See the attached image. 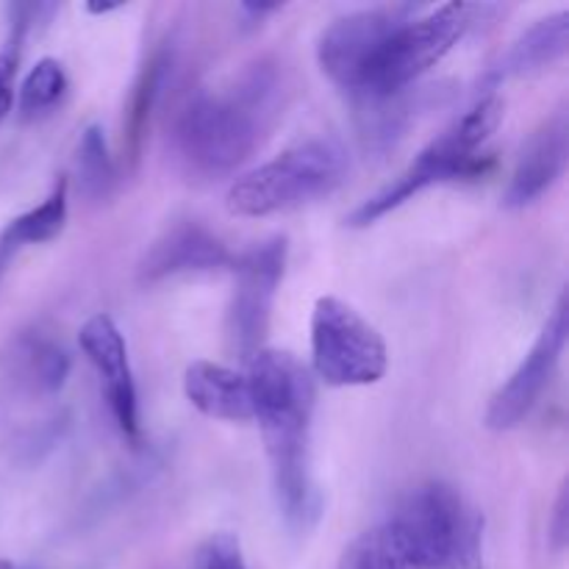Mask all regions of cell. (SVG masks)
I'll return each instance as SVG.
<instances>
[{
  "label": "cell",
  "mask_w": 569,
  "mask_h": 569,
  "mask_svg": "<svg viewBox=\"0 0 569 569\" xmlns=\"http://www.w3.org/2000/svg\"><path fill=\"white\" fill-rule=\"evenodd\" d=\"M253 420H259L278 511L295 537L317 528L322 498L311 476L315 376L287 350L264 348L248 361Z\"/></svg>",
  "instance_id": "obj_1"
},
{
  "label": "cell",
  "mask_w": 569,
  "mask_h": 569,
  "mask_svg": "<svg viewBox=\"0 0 569 569\" xmlns=\"http://www.w3.org/2000/svg\"><path fill=\"white\" fill-rule=\"evenodd\" d=\"M339 569H483V515L450 483H422L345 548Z\"/></svg>",
  "instance_id": "obj_2"
},
{
  "label": "cell",
  "mask_w": 569,
  "mask_h": 569,
  "mask_svg": "<svg viewBox=\"0 0 569 569\" xmlns=\"http://www.w3.org/2000/svg\"><path fill=\"white\" fill-rule=\"evenodd\" d=\"M283 78L272 61H256L222 89H200L172 120V150L183 170L203 181L228 178L250 161L281 114Z\"/></svg>",
  "instance_id": "obj_3"
},
{
  "label": "cell",
  "mask_w": 569,
  "mask_h": 569,
  "mask_svg": "<svg viewBox=\"0 0 569 569\" xmlns=\"http://www.w3.org/2000/svg\"><path fill=\"white\" fill-rule=\"evenodd\" d=\"M503 111L506 103L498 94H487V98L478 100L461 120H456L426 150H420V156H415V161L392 183H387L381 192L367 198L348 217V226L367 228L381 220V217H387L389 211L409 203L415 194L426 192L433 183L456 181V178H470L483 172V161H487L483 148L492 139V133L498 131Z\"/></svg>",
  "instance_id": "obj_4"
},
{
  "label": "cell",
  "mask_w": 569,
  "mask_h": 569,
  "mask_svg": "<svg viewBox=\"0 0 569 569\" xmlns=\"http://www.w3.org/2000/svg\"><path fill=\"white\" fill-rule=\"evenodd\" d=\"M348 153L337 139L317 137L283 150L237 178L226 206L237 217H270L331 194L348 178Z\"/></svg>",
  "instance_id": "obj_5"
},
{
  "label": "cell",
  "mask_w": 569,
  "mask_h": 569,
  "mask_svg": "<svg viewBox=\"0 0 569 569\" xmlns=\"http://www.w3.org/2000/svg\"><path fill=\"white\" fill-rule=\"evenodd\" d=\"M478 11L481 6L445 3L428 14L411 17L383 44L381 56L372 64L365 89L356 100H361L365 106H378L398 98L403 89L420 81L465 39Z\"/></svg>",
  "instance_id": "obj_6"
},
{
  "label": "cell",
  "mask_w": 569,
  "mask_h": 569,
  "mask_svg": "<svg viewBox=\"0 0 569 569\" xmlns=\"http://www.w3.org/2000/svg\"><path fill=\"white\" fill-rule=\"evenodd\" d=\"M389 370V350L376 326L345 300L326 295L311 311V376L326 387H372Z\"/></svg>",
  "instance_id": "obj_7"
},
{
  "label": "cell",
  "mask_w": 569,
  "mask_h": 569,
  "mask_svg": "<svg viewBox=\"0 0 569 569\" xmlns=\"http://www.w3.org/2000/svg\"><path fill=\"white\" fill-rule=\"evenodd\" d=\"M415 14V6H383L339 17L317 42L320 70L331 78V83L359 98L383 44Z\"/></svg>",
  "instance_id": "obj_8"
},
{
  "label": "cell",
  "mask_w": 569,
  "mask_h": 569,
  "mask_svg": "<svg viewBox=\"0 0 569 569\" xmlns=\"http://www.w3.org/2000/svg\"><path fill=\"white\" fill-rule=\"evenodd\" d=\"M287 237H272L244 250L233 264V298L228 309V342L244 361L264 350L272 300L287 270Z\"/></svg>",
  "instance_id": "obj_9"
},
{
  "label": "cell",
  "mask_w": 569,
  "mask_h": 569,
  "mask_svg": "<svg viewBox=\"0 0 569 569\" xmlns=\"http://www.w3.org/2000/svg\"><path fill=\"white\" fill-rule=\"evenodd\" d=\"M567 315V295H561L556 309L550 311V317L545 320L537 342H533L531 350L526 353V359L520 361V367L511 372L509 381H506L503 387L492 395V400H489L487 417H483L489 431H511V428L522 426L526 417L537 409L545 389L550 387L556 370H559L561 356H565L569 333Z\"/></svg>",
  "instance_id": "obj_10"
},
{
  "label": "cell",
  "mask_w": 569,
  "mask_h": 569,
  "mask_svg": "<svg viewBox=\"0 0 569 569\" xmlns=\"http://www.w3.org/2000/svg\"><path fill=\"white\" fill-rule=\"evenodd\" d=\"M78 345H81L83 356L103 383L106 403H109L111 417H114L117 428L126 433L128 439L139 437V400H137V383H133L131 361H128V345L122 337L120 326L111 320L109 315H94L83 322L81 333H78Z\"/></svg>",
  "instance_id": "obj_11"
},
{
  "label": "cell",
  "mask_w": 569,
  "mask_h": 569,
  "mask_svg": "<svg viewBox=\"0 0 569 569\" xmlns=\"http://www.w3.org/2000/svg\"><path fill=\"white\" fill-rule=\"evenodd\" d=\"M569 159V114L559 109L522 142L503 194L506 209H526L561 181Z\"/></svg>",
  "instance_id": "obj_12"
},
{
  "label": "cell",
  "mask_w": 569,
  "mask_h": 569,
  "mask_svg": "<svg viewBox=\"0 0 569 569\" xmlns=\"http://www.w3.org/2000/svg\"><path fill=\"white\" fill-rule=\"evenodd\" d=\"M231 264L226 244L200 222L183 220L167 228L139 264V278L144 283H159L187 272H209Z\"/></svg>",
  "instance_id": "obj_13"
},
{
  "label": "cell",
  "mask_w": 569,
  "mask_h": 569,
  "mask_svg": "<svg viewBox=\"0 0 569 569\" xmlns=\"http://www.w3.org/2000/svg\"><path fill=\"white\" fill-rule=\"evenodd\" d=\"M183 395L200 415L211 420H253L248 376L217 361H192L183 372Z\"/></svg>",
  "instance_id": "obj_14"
},
{
  "label": "cell",
  "mask_w": 569,
  "mask_h": 569,
  "mask_svg": "<svg viewBox=\"0 0 569 569\" xmlns=\"http://www.w3.org/2000/svg\"><path fill=\"white\" fill-rule=\"evenodd\" d=\"M70 356L56 339L39 331L22 333L9 356V376L22 389L37 395H56L70 376Z\"/></svg>",
  "instance_id": "obj_15"
},
{
  "label": "cell",
  "mask_w": 569,
  "mask_h": 569,
  "mask_svg": "<svg viewBox=\"0 0 569 569\" xmlns=\"http://www.w3.org/2000/svg\"><path fill=\"white\" fill-rule=\"evenodd\" d=\"M569 50V11L542 17L509 48L498 67L500 78L533 76L559 64Z\"/></svg>",
  "instance_id": "obj_16"
},
{
  "label": "cell",
  "mask_w": 569,
  "mask_h": 569,
  "mask_svg": "<svg viewBox=\"0 0 569 569\" xmlns=\"http://www.w3.org/2000/svg\"><path fill=\"white\" fill-rule=\"evenodd\" d=\"M67 192H70L67 178H59L42 203L28 209L26 214L14 217V220L0 231V272L9 267V261L14 259L22 248L53 242V239L64 231L67 211H70L67 209Z\"/></svg>",
  "instance_id": "obj_17"
},
{
  "label": "cell",
  "mask_w": 569,
  "mask_h": 569,
  "mask_svg": "<svg viewBox=\"0 0 569 569\" xmlns=\"http://www.w3.org/2000/svg\"><path fill=\"white\" fill-rule=\"evenodd\" d=\"M78 192L92 203L109 198L117 187V164L109 153V142H106V131L92 122L83 128L81 142H78Z\"/></svg>",
  "instance_id": "obj_18"
},
{
  "label": "cell",
  "mask_w": 569,
  "mask_h": 569,
  "mask_svg": "<svg viewBox=\"0 0 569 569\" xmlns=\"http://www.w3.org/2000/svg\"><path fill=\"white\" fill-rule=\"evenodd\" d=\"M56 6H22L14 3L9 6V37H6L3 48H0V122L9 117L11 106H14V83L17 72H20V56L22 48H26V39L31 33L33 22L39 20V14H50Z\"/></svg>",
  "instance_id": "obj_19"
},
{
  "label": "cell",
  "mask_w": 569,
  "mask_h": 569,
  "mask_svg": "<svg viewBox=\"0 0 569 569\" xmlns=\"http://www.w3.org/2000/svg\"><path fill=\"white\" fill-rule=\"evenodd\" d=\"M67 94V72L59 59H39L31 72L22 81L20 94H17V109L22 120H42L56 106H61Z\"/></svg>",
  "instance_id": "obj_20"
},
{
  "label": "cell",
  "mask_w": 569,
  "mask_h": 569,
  "mask_svg": "<svg viewBox=\"0 0 569 569\" xmlns=\"http://www.w3.org/2000/svg\"><path fill=\"white\" fill-rule=\"evenodd\" d=\"M167 67H170V53H167V50H159V53L150 56V61L142 67V72H139V78H137V87H133V98H131V109H128V133H126L128 159L131 161L139 159V150H142V137H144V131H148L150 111H153L161 87H164Z\"/></svg>",
  "instance_id": "obj_21"
},
{
  "label": "cell",
  "mask_w": 569,
  "mask_h": 569,
  "mask_svg": "<svg viewBox=\"0 0 569 569\" xmlns=\"http://www.w3.org/2000/svg\"><path fill=\"white\" fill-rule=\"evenodd\" d=\"M194 569H248L244 565L242 542L233 533H214L206 539L198 550V565Z\"/></svg>",
  "instance_id": "obj_22"
},
{
  "label": "cell",
  "mask_w": 569,
  "mask_h": 569,
  "mask_svg": "<svg viewBox=\"0 0 569 569\" xmlns=\"http://www.w3.org/2000/svg\"><path fill=\"white\" fill-rule=\"evenodd\" d=\"M548 539H550V548L556 553H565L567 542H569V489L567 481L561 483L559 495H556V503H553V515L548 520Z\"/></svg>",
  "instance_id": "obj_23"
},
{
  "label": "cell",
  "mask_w": 569,
  "mask_h": 569,
  "mask_svg": "<svg viewBox=\"0 0 569 569\" xmlns=\"http://www.w3.org/2000/svg\"><path fill=\"white\" fill-rule=\"evenodd\" d=\"M87 9L92 11V14H109V11H117V6H94V3H89Z\"/></svg>",
  "instance_id": "obj_24"
},
{
  "label": "cell",
  "mask_w": 569,
  "mask_h": 569,
  "mask_svg": "<svg viewBox=\"0 0 569 569\" xmlns=\"http://www.w3.org/2000/svg\"><path fill=\"white\" fill-rule=\"evenodd\" d=\"M0 569H17V567L11 565V561H3V559H0Z\"/></svg>",
  "instance_id": "obj_25"
}]
</instances>
